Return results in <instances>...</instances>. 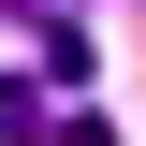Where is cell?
<instances>
[{"instance_id": "6da1fadb", "label": "cell", "mask_w": 146, "mask_h": 146, "mask_svg": "<svg viewBox=\"0 0 146 146\" xmlns=\"http://www.w3.org/2000/svg\"><path fill=\"white\" fill-rule=\"evenodd\" d=\"M29 131H58V88L44 73H0V146H29Z\"/></svg>"}, {"instance_id": "7a4b0ae2", "label": "cell", "mask_w": 146, "mask_h": 146, "mask_svg": "<svg viewBox=\"0 0 146 146\" xmlns=\"http://www.w3.org/2000/svg\"><path fill=\"white\" fill-rule=\"evenodd\" d=\"M0 15H29V29H44V15H73V0H0Z\"/></svg>"}]
</instances>
